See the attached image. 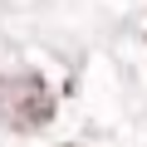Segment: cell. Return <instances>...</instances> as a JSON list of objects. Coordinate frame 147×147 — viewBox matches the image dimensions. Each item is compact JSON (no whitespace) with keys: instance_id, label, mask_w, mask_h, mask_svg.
Masks as SVG:
<instances>
[{"instance_id":"1","label":"cell","mask_w":147,"mask_h":147,"mask_svg":"<svg viewBox=\"0 0 147 147\" xmlns=\"http://www.w3.org/2000/svg\"><path fill=\"white\" fill-rule=\"evenodd\" d=\"M54 118V93L44 88L39 74H0V123H10L20 132H39Z\"/></svg>"}]
</instances>
